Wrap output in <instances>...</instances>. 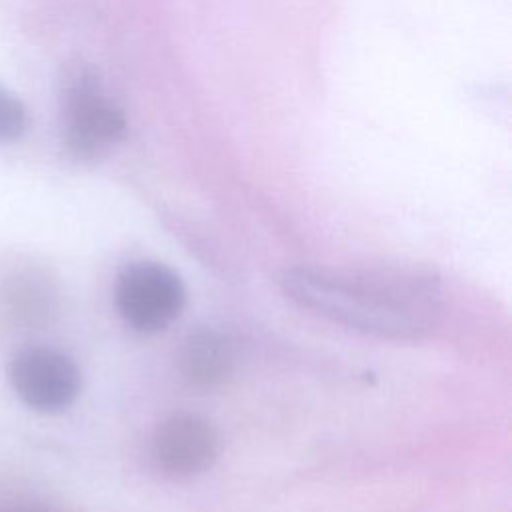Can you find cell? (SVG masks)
I'll use <instances>...</instances> for the list:
<instances>
[{
    "label": "cell",
    "mask_w": 512,
    "mask_h": 512,
    "mask_svg": "<svg viewBox=\"0 0 512 512\" xmlns=\"http://www.w3.org/2000/svg\"><path fill=\"white\" fill-rule=\"evenodd\" d=\"M16 396L38 412H60L80 394L82 374L76 362L48 346L20 350L8 368Z\"/></svg>",
    "instance_id": "cell-3"
},
{
    "label": "cell",
    "mask_w": 512,
    "mask_h": 512,
    "mask_svg": "<svg viewBox=\"0 0 512 512\" xmlns=\"http://www.w3.org/2000/svg\"><path fill=\"white\" fill-rule=\"evenodd\" d=\"M114 300L122 320L136 332L166 330L186 304L180 276L166 264L136 260L126 264L114 286Z\"/></svg>",
    "instance_id": "cell-2"
},
{
    "label": "cell",
    "mask_w": 512,
    "mask_h": 512,
    "mask_svg": "<svg viewBox=\"0 0 512 512\" xmlns=\"http://www.w3.org/2000/svg\"><path fill=\"white\" fill-rule=\"evenodd\" d=\"M122 112L88 78L70 84L64 98V144L78 160L104 156L124 136Z\"/></svg>",
    "instance_id": "cell-4"
},
{
    "label": "cell",
    "mask_w": 512,
    "mask_h": 512,
    "mask_svg": "<svg viewBox=\"0 0 512 512\" xmlns=\"http://www.w3.org/2000/svg\"><path fill=\"white\" fill-rule=\"evenodd\" d=\"M220 432L204 416L174 412L154 430L150 454L154 466L170 478H192L212 468L220 456Z\"/></svg>",
    "instance_id": "cell-5"
},
{
    "label": "cell",
    "mask_w": 512,
    "mask_h": 512,
    "mask_svg": "<svg viewBox=\"0 0 512 512\" xmlns=\"http://www.w3.org/2000/svg\"><path fill=\"white\" fill-rule=\"evenodd\" d=\"M282 288L298 306L350 330L412 342L438 322L444 290L430 272L408 266L286 270Z\"/></svg>",
    "instance_id": "cell-1"
},
{
    "label": "cell",
    "mask_w": 512,
    "mask_h": 512,
    "mask_svg": "<svg viewBox=\"0 0 512 512\" xmlns=\"http://www.w3.org/2000/svg\"><path fill=\"white\" fill-rule=\"evenodd\" d=\"M28 128V112L24 104L0 86V142L18 140Z\"/></svg>",
    "instance_id": "cell-7"
},
{
    "label": "cell",
    "mask_w": 512,
    "mask_h": 512,
    "mask_svg": "<svg viewBox=\"0 0 512 512\" xmlns=\"http://www.w3.org/2000/svg\"><path fill=\"white\" fill-rule=\"evenodd\" d=\"M0 512H62V510L48 504H40V502H20L14 506H6Z\"/></svg>",
    "instance_id": "cell-8"
},
{
    "label": "cell",
    "mask_w": 512,
    "mask_h": 512,
    "mask_svg": "<svg viewBox=\"0 0 512 512\" xmlns=\"http://www.w3.org/2000/svg\"><path fill=\"white\" fill-rule=\"evenodd\" d=\"M232 364V346L216 330L190 332L178 350L182 376L198 388L220 386L232 374Z\"/></svg>",
    "instance_id": "cell-6"
}]
</instances>
